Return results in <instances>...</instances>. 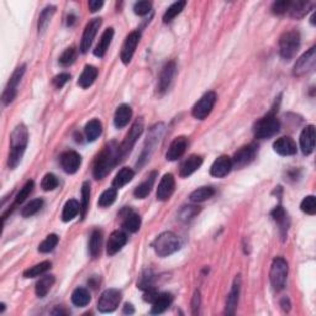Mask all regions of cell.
Segmentation results:
<instances>
[{"label":"cell","instance_id":"cell-1","mask_svg":"<svg viewBox=\"0 0 316 316\" xmlns=\"http://www.w3.org/2000/svg\"><path fill=\"white\" fill-rule=\"evenodd\" d=\"M28 130L24 125H19L14 129L10 136V152L8 158V166L14 169L20 163L25 148L28 146Z\"/></svg>","mask_w":316,"mask_h":316},{"label":"cell","instance_id":"cell-2","mask_svg":"<svg viewBox=\"0 0 316 316\" xmlns=\"http://www.w3.org/2000/svg\"><path fill=\"white\" fill-rule=\"evenodd\" d=\"M116 161H119L118 147L113 146V144L108 145L107 147H104V150L101 151L100 155L98 156V158L95 159L93 171L94 177H95L96 179H102V178L110 172V169L114 167Z\"/></svg>","mask_w":316,"mask_h":316},{"label":"cell","instance_id":"cell-3","mask_svg":"<svg viewBox=\"0 0 316 316\" xmlns=\"http://www.w3.org/2000/svg\"><path fill=\"white\" fill-rule=\"evenodd\" d=\"M153 247H155L156 253L159 257H167V256L172 255V253L177 252L179 250L180 242L177 235L171 231H167L159 235L157 239L155 240Z\"/></svg>","mask_w":316,"mask_h":316},{"label":"cell","instance_id":"cell-4","mask_svg":"<svg viewBox=\"0 0 316 316\" xmlns=\"http://www.w3.org/2000/svg\"><path fill=\"white\" fill-rule=\"evenodd\" d=\"M300 48V34L295 30L284 32L279 40V52L282 58L291 59L295 57L296 52Z\"/></svg>","mask_w":316,"mask_h":316},{"label":"cell","instance_id":"cell-5","mask_svg":"<svg viewBox=\"0 0 316 316\" xmlns=\"http://www.w3.org/2000/svg\"><path fill=\"white\" fill-rule=\"evenodd\" d=\"M280 129V123L274 114H267L256 123L255 136L256 139H269L277 134Z\"/></svg>","mask_w":316,"mask_h":316},{"label":"cell","instance_id":"cell-6","mask_svg":"<svg viewBox=\"0 0 316 316\" xmlns=\"http://www.w3.org/2000/svg\"><path fill=\"white\" fill-rule=\"evenodd\" d=\"M287 277H288V263L285 262L284 258L277 257L273 261V263H272L271 273H269L272 287H273L274 290L280 291L283 288L285 287Z\"/></svg>","mask_w":316,"mask_h":316},{"label":"cell","instance_id":"cell-7","mask_svg":"<svg viewBox=\"0 0 316 316\" xmlns=\"http://www.w3.org/2000/svg\"><path fill=\"white\" fill-rule=\"evenodd\" d=\"M142 131H144V120H142V118H140L132 124L131 129H130L128 135L125 136V140H124L120 147H118L119 159L125 157L130 151H131V148L134 147L135 142L137 141V139H139L140 135L142 134Z\"/></svg>","mask_w":316,"mask_h":316},{"label":"cell","instance_id":"cell-8","mask_svg":"<svg viewBox=\"0 0 316 316\" xmlns=\"http://www.w3.org/2000/svg\"><path fill=\"white\" fill-rule=\"evenodd\" d=\"M25 68H26L25 64L18 67V68L15 69V72L13 73L12 77H10L9 83H8V85L5 86V90L2 96V101L4 105L10 104V102L15 99L16 93H18V85H19V83H20L21 78H23L24 73H25Z\"/></svg>","mask_w":316,"mask_h":316},{"label":"cell","instance_id":"cell-9","mask_svg":"<svg viewBox=\"0 0 316 316\" xmlns=\"http://www.w3.org/2000/svg\"><path fill=\"white\" fill-rule=\"evenodd\" d=\"M216 102V94L214 91H207L205 95L201 96V99L194 105L193 116L198 120H204L205 118L210 115L213 108Z\"/></svg>","mask_w":316,"mask_h":316},{"label":"cell","instance_id":"cell-10","mask_svg":"<svg viewBox=\"0 0 316 316\" xmlns=\"http://www.w3.org/2000/svg\"><path fill=\"white\" fill-rule=\"evenodd\" d=\"M315 63L316 51L315 47H312L296 61L295 66H294V75L302 77V75L309 74V73H311L315 69Z\"/></svg>","mask_w":316,"mask_h":316},{"label":"cell","instance_id":"cell-11","mask_svg":"<svg viewBox=\"0 0 316 316\" xmlns=\"http://www.w3.org/2000/svg\"><path fill=\"white\" fill-rule=\"evenodd\" d=\"M121 301V293L116 289H108L101 294L98 301V309L100 312H113Z\"/></svg>","mask_w":316,"mask_h":316},{"label":"cell","instance_id":"cell-12","mask_svg":"<svg viewBox=\"0 0 316 316\" xmlns=\"http://www.w3.org/2000/svg\"><path fill=\"white\" fill-rule=\"evenodd\" d=\"M256 153H257V148H256L255 145H248L240 148V150L235 153L234 157L231 158L232 168L241 169L244 168V167L248 166V164L255 159Z\"/></svg>","mask_w":316,"mask_h":316},{"label":"cell","instance_id":"cell-13","mask_svg":"<svg viewBox=\"0 0 316 316\" xmlns=\"http://www.w3.org/2000/svg\"><path fill=\"white\" fill-rule=\"evenodd\" d=\"M100 26L101 19H93V20L86 24L84 32H83L82 42H80V51H82V53L88 52L91 43H93L94 39H95L96 34H98V30L100 29Z\"/></svg>","mask_w":316,"mask_h":316},{"label":"cell","instance_id":"cell-14","mask_svg":"<svg viewBox=\"0 0 316 316\" xmlns=\"http://www.w3.org/2000/svg\"><path fill=\"white\" fill-rule=\"evenodd\" d=\"M140 37H141V35H140L139 31H132L125 39V42H124L120 53V58L124 64H129L131 62L135 50H136L137 45H139Z\"/></svg>","mask_w":316,"mask_h":316},{"label":"cell","instance_id":"cell-15","mask_svg":"<svg viewBox=\"0 0 316 316\" xmlns=\"http://www.w3.org/2000/svg\"><path fill=\"white\" fill-rule=\"evenodd\" d=\"M175 189V180L172 174H164L157 188V199L159 201H167L173 195Z\"/></svg>","mask_w":316,"mask_h":316},{"label":"cell","instance_id":"cell-16","mask_svg":"<svg viewBox=\"0 0 316 316\" xmlns=\"http://www.w3.org/2000/svg\"><path fill=\"white\" fill-rule=\"evenodd\" d=\"M175 73H177V67H175L174 62H168L166 66L162 68L161 74H159V80H158V91L159 93H164V91L168 90V88L171 86L173 78H174Z\"/></svg>","mask_w":316,"mask_h":316},{"label":"cell","instance_id":"cell-17","mask_svg":"<svg viewBox=\"0 0 316 316\" xmlns=\"http://www.w3.org/2000/svg\"><path fill=\"white\" fill-rule=\"evenodd\" d=\"M315 137L316 132L314 125H309L302 130L300 135V147L304 155L309 156L312 153L315 148Z\"/></svg>","mask_w":316,"mask_h":316},{"label":"cell","instance_id":"cell-18","mask_svg":"<svg viewBox=\"0 0 316 316\" xmlns=\"http://www.w3.org/2000/svg\"><path fill=\"white\" fill-rule=\"evenodd\" d=\"M82 158L74 151H67L61 156V166L64 169V172L73 174L79 169Z\"/></svg>","mask_w":316,"mask_h":316},{"label":"cell","instance_id":"cell-19","mask_svg":"<svg viewBox=\"0 0 316 316\" xmlns=\"http://www.w3.org/2000/svg\"><path fill=\"white\" fill-rule=\"evenodd\" d=\"M232 169V162L231 158L228 156H220L216 158L213 163L212 168H210V174L215 178H224L231 172Z\"/></svg>","mask_w":316,"mask_h":316},{"label":"cell","instance_id":"cell-20","mask_svg":"<svg viewBox=\"0 0 316 316\" xmlns=\"http://www.w3.org/2000/svg\"><path fill=\"white\" fill-rule=\"evenodd\" d=\"M126 242H128V237H126L125 232L120 230L114 231L109 236V240H108L107 253L109 256H114L115 253H118L125 246Z\"/></svg>","mask_w":316,"mask_h":316},{"label":"cell","instance_id":"cell-21","mask_svg":"<svg viewBox=\"0 0 316 316\" xmlns=\"http://www.w3.org/2000/svg\"><path fill=\"white\" fill-rule=\"evenodd\" d=\"M275 152L280 156H293L296 153V144L291 137L283 136L279 137L273 144Z\"/></svg>","mask_w":316,"mask_h":316},{"label":"cell","instance_id":"cell-22","mask_svg":"<svg viewBox=\"0 0 316 316\" xmlns=\"http://www.w3.org/2000/svg\"><path fill=\"white\" fill-rule=\"evenodd\" d=\"M188 140L184 136H179L177 139L173 140V142L169 146L168 151H167L166 157L168 161H177L178 158L182 157L184 155L185 150H187Z\"/></svg>","mask_w":316,"mask_h":316},{"label":"cell","instance_id":"cell-23","mask_svg":"<svg viewBox=\"0 0 316 316\" xmlns=\"http://www.w3.org/2000/svg\"><path fill=\"white\" fill-rule=\"evenodd\" d=\"M240 288H241V278L237 275L235 278V282L232 284V288L228 295V300H226V309L225 312L228 315H234L236 311L237 302H239V295H240Z\"/></svg>","mask_w":316,"mask_h":316},{"label":"cell","instance_id":"cell-24","mask_svg":"<svg viewBox=\"0 0 316 316\" xmlns=\"http://www.w3.org/2000/svg\"><path fill=\"white\" fill-rule=\"evenodd\" d=\"M201 164H202V157H200V156H196V155L190 156V157H188L187 159H185V161L182 163V166H180V169H179L180 177L182 178L189 177V175L193 174L194 172L198 171V169L201 167Z\"/></svg>","mask_w":316,"mask_h":316},{"label":"cell","instance_id":"cell-25","mask_svg":"<svg viewBox=\"0 0 316 316\" xmlns=\"http://www.w3.org/2000/svg\"><path fill=\"white\" fill-rule=\"evenodd\" d=\"M131 116H132V110L129 105L123 104V105H120V107H118V109H116L115 115H114V124L116 128L121 129V128H124V126L128 125Z\"/></svg>","mask_w":316,"mask_h":316},{"label":"cell","instance_id":"cell-26","mask_svg":"<svg viewBox=\"0 0 316 316\" xmlns=\"http://www.w3.org/2000/svg\"><path fill=\"white\" fill-rule=\"evenodd\" d=\"M113 36H114V30H113L112 28L105 30L104 34L101 35L100 40H99L98 45H96L95 50H94V55H95L96 57H99V58L104 57L108 48H109L110 42H112Z\"/></svg>","mask_w":316,"mask_h":316},{"label":"cell","instance_id":"cell-27","mask_svg":"<svg viewBox=\"0 0 316 316\" xmlns=\"http://www.w3.org/2000/svg\"><path fill=\"white\" fill-rule=\"evenodd\" d=\"M172 300H173V298L171 294H167V293L158 294L157 298H156L155 301L152 302V310H151V314L158 315V314H162V312H164L169 306H171Z\"/></svg>","mask_w":316,"mask_h":316},{"label":"cell","instance_id":"cell-28","mask_svg":"<svg viewBox=\"0 0 316 316\" xmlns=\"http://www.w3.org/2000/svg\"><path fill=\"white\" fill-rule=\"evenodd\" d=\"M98 69L94 66H85L84 71L80 74L79 80H78V85L83 89L89 88V86L94 84L95 79L98 78Z\"/></svg>","mask_w":316,"mask_h":316},{"label":"cell","instance_id":"cell-29","mask_svg":"<svg viewBox=\"0 0 316 316\" xmlns=\"http://www.w3.org/2000/svg\"><path fill=\"white\" fill-rule=\"evenodd\" d=\"M126 214L124 215L123 226L125 230L129 232H136L139 231L140 226H141V218L139 214L131 212V210H125Z\"/></svg>","mask_w":316,"mask_h":316},{"label":"cell","instance_id":"cell-30","mask_svg":"<svg viewBox=\"0 0 316 316\" xmlns=\"http://www.w3.org/2000/svg\"><path fill=\"white\" fill-rule=\"evenodd\" d=\"M156 175H157V173L156 172L151 173V174L147 177V179H146L145 182H142L139 187L135 189V191H134L135 198L145 199L146 196L151 193V189H152L153 184H155Z\"/></svg>","mask_w":316,"mask_h":316},{"label":"cell","instance_id":"cell-31","mask_svg":"<svg viewBox=\"0 0 316 316\" xmlns=\"http://www.w3.org/2000/svg\"><path fill=\"white\" fill-rule=\"evenodd\" d=\"M56 279L55 275H45L42 277L39 282L36 283V287H35V293L39 298H45L47 295L48 291L51 290V288L55 284Z\"/></svg>","mask_w":316,"mask_h":316},{"label":"cell","instance_id":"cell-32","mask_svg":"<svg viewBox=\"0 0 316 316\" xmlns=\"http://www.w3.org/2000/svg\"><path fill=\"white\" fill-rule=\"evenodd\" d=\"M134 178V171L131 168H123L118 172V174L115 175L114 180H113V188L120 189L125 187L128 183H130Z\"/></svg>","mask_w":316,"mask_h":316},{"label":"cell","instance_id":"cell-33","mask_svg":"<svg viewBox=\"0 0 316 316\" xmlns=\"http://www.w3.org/2000/svg\"><path fill=\"white\" fill-rule=\"evenodd\" d=\"M78 213H80V205L79 202L74 199L68 200L66 202V205L63 206V212H62V220L64 223H68V221L73 220L75 216L78 215Z\"/></svg>","mask_w":316,"mask_h":316},{"label":"cell","instance_id":"cell-34","mask_svg":"<svg viewBox=\"0 0 316 316\" xmlns=\"http://www.w3.org/2000/svg\"><path fill=\"white\" fill-rule=\"evenodd\" d=\"M102 132V126L101 123L98 119H93V120L89 121L85 125V136L88 139V141L93 142L98 139Z\"/></svg>","mask_w":316,"mask_h":316},{"label":"cell","instance_id":"cell-35","mask_svg":"<svg viewBox=\"0 0 316 316\" xmlns=\"http://www.w3.org/2000/svg\"><path fill=\"white\" fill-rule=\"evenodd\" d=\"M102 245V234L100 230H94L90 236V241H89V252H90L91 257L96 258L100 255Z\"/></svg>","mask_w":316,"mask_h":316},{"label":"cell","instance_id":"cell-36","mask_svg":"<svg viewBox=\"0 0 316 316\" xmlns=\"http://www.w3.org/2000/svg\"><path fill=\"white\" fill-rule=\"evenodd\" d=\"M72 302L78 307H84L90 302V294L84 288H77L72 294Z\"/></svg>","mask_w":316,"mask_h":316},{"label":"cell","instance_id":"cell-37","mask_svg":"<svg viewBox=\"0 0 316 316\" xmlns=\"http://www.w3.org/2000/svg\"><path fill=\"white\" fill-rule=\"evenodd\" d=\"M215 190L212 187H202L194 190L190 194V200L193 202H202L214 196Z\"/></svg>","mask_w":316,"mask_h":316},{"label":"cell","instance_id":"cell-38","mask_svg":"<svg viewBox=\"0 0 316 316\" xmlns=\"http://www.w3.org/2000/svg\"><path fill=\"white\" fill-rule=\"evenodd\" d=\"M50 268H51V262H48V261L41 262V263H39V264H36V266L31 267V268L26 269V271L24 272V277L36 278V277H39V275L45 274Z\"/></svg>","mask_w":316,"mask_h":316},{"label":"cell","instance_id":"cell-39","mask_svg":"<svg viewBox=\"0 0 316 316\" xmlns=\"http://www.w3.org/2000/svg\"><path fill=\"white\" fill-rule=\"evenodd\" d=\"M185 5H187V2H184V0H182V2H177V3H174V4H172L171 7H169L168 9L166 10V13H164V15H163L164 23H169V21H172L173 19L175 18V16L179 15L180 13L183 12V9H184Z\"/></svg>","mask_w":316,"mask_h":316},{"label":"cell","instance_id":"cell-40","mask_svg":"<svg viewBox=\"0 0 316 316\" xmlns=\"http://www.w3.org/2000/svg\"><path fill=\"white\" fill-rule=\"evenodd\" d=\"M55 12H56V8L52 7V5H50V7L45 8V9L42 10V13L40 14V18H39V32H43L46 29H47L48 24H50L51 19H52Z\"/></svg>","mask_w":316,"mask_h":316},{"label":"cell","instance_id":"cell-41","mask_svg":"<svg viewBox=\"0 0 316 316\" xmlns=\"http://www.w3.org/2000/svg\"><path fill=\"white\" fill-rule=\"evenodd\" d=\"M309 3L305 2H295V3H290L289 5V10L290 15L293 18H302L307 12H309Z\"/></svg>","mask_w":316,"mask_h":316},{"label":"cell","instance_id":"cell-42","mask_svg":"<svg viewBox=\"0 0 316 316\" xmlns=\"http://www.w3.org/2000/svg\"><path fill=\"white\" fill-rule=\"evenodd\" d=\"M272 216L275 221L280 225V230L283 231V234H285L288 230V216L285 214V210L282 206H277L272 212Z\"/></svg>","mask_w":316,"mask_h":316},{"label":"cell","instance_id":"cell-43","mask_svg":"<svg viewBox=\"0 0 316 316\" xmlns=\"http://www.w3.org/2000/svg\"><path fill=\"white\" fill-rule=\"evenodd\" d=\"M89 201H90V185L85 182L82 187V202H80V216L82 219L85 218L89 209Z\"/></svg>","mask_w":316,"mask_h":316},{"label":"cell","instance_id":"cell-44","mask_svg":"<svg viewBox=\"0 0 316 316\" xmlns=\"http://www.w3.org/2000/svg\"><path fill=\"white\" fill-rule=\"evenodd\" d=\"M58 244V236L55 234H51L46 237L45 240L40 244L39 246V251L41 253H48V252H52L55 250V247Z\"/></svg>","mask_w":316,"mask_h":316},{"label":"cell","instance_id":"cell-45","mask_svg":"<svg viewBox=\"0 0 316 316\" xmlns=\"http://www.w3.org/2000/svg\"><path fill=\"white\" fill-rule=\"evenodd\" d=\"M42 205H43L42 199H35V200L30 201L28 205H25V207H23V210H21V215H23L24 218H30V216L39 213L40 210H41Z\"/></svg>","mask_w":316,"mask_h":316},{"label":"cell","instance_id":"cell-46","mask_svg":"<svg viewBox=\"0 0 316 316\" xmlns=\"http://www.w3.org/2000/svg\"><path fill=\"white\" fill-rule=\"evenodd\" d=\"M116 190H118V189H115V188L107 189V190L101 194L100 198H99V201H98L99 206L100 207L110 206V205H112L116 199Z\"/></svg>","mask_w":316,"mask_h":316},{"label":"cell","instance_id":"cell-47","mask_svg":"<svg viewBox=\"0 0 316 316\" xmlns=\"http://www.w3.org/2000/svg\"><path fill=\"white\" fill-rule=\"evenodd\" d=\"M58 187V179L55 174L52 173H47L45 177L42 178L41 188L45 191H52Z\"/></svg>","mask_w":316,"mask_h":316},{"label":"cell","instance_id":"cell-48","mask_svg":"<svg viewBox=\"0 0 316 316\" xmlns=\"http://www.w3.org/2000/svg\"><path fill=\"white\" fill-rule=\"evenodd\" d=\"M32 189H34V182H32V180H29V182H26L25 185H24V187L20 189V191H19L18 195H16L15 205L23 204V202L29 198V195L31 194Z\"/></svg>","mask_w":316,"mask_h":316},{"label":"cell","instance_id":"cell-49","mask_svg":"<svg viewBox=\"0 0 316 316\" xmlns=\"http://www.w3.org/2000/svg\"><path fill=\"white\" fill-rule=\"evenodd\" d=\"M75 57H77V51H75L74 47H69L61 55L59 63L64 67H68L75 61Z\"/></svg>","mask_w":316,"mask_h":316},{"label":"cell","instance_id":"cell-50","mask_svg":"<svg viewBox=\"0 0 316 316\" xmlns=\"http://www.w3.org/2000/svg\"><path fill=\"white\" fill-rule=\"evenodd\" d=\"M301 210L309 215H314L316 213V201L314 195H309L301 201Z\"/></svg>","mask_w":316,"mask_h":316},{"label":"cell","instance_id":"cell-51","mask_svg":"<svg viewBox=\"0 0 316 316\" xmlns=\"http://www.w3.org/2000/svg\"><path fill=\"white\" fill-rule=\"evenodd\" d=\"M152 8V3L150 2H137L136 4L134 5V12L135 14L140 15V16H144L146 14H148Z\"/></svg>","mask_w":316,"mask_h":316},{"label":"cell","instance_id":"cell-52","mask_svg":"<svg viewBox=\"0 0 316 316\" xmlns=\"http://www.w3.org/2000/svg\"><path fill=\"white\" fill-rule=\"evenodd\" d=\"M69 79H71V75H69L68 73H61V74L56 75V77L53 78L52 83L56 88L61 89V88H63L67 83H68Z\"/></svg>","mask_w":316,"mask_h":316},{"label":"cell","instance_id":"cell-53","mask_svg":"<svg viewBox=\"0 0 316 316\" xmlns=\"http://www.w3.org/2000/svg\"><path fill=\"white\" fill-rule=\"evenodd\" d=\"M289 5H290V2H285V0H282V2H275L272 7V10H273L274 14H284L289 10Z\"/></svg>","mask_w":316,"mask_h":316},{"label":"cell","instance_id":"cell-54","mask_svg":"<svg viewBox=\"0 0 316 316\" xmlns=\"http://www.w3.org/2000/svg\"><path fill=\"white\" fill-rule=\"evenodd\" d=\"M198 212L199 210L195 206H184L182 209V212H180V219L184 221H188L198 214Z\"/></svg>","mask_w":316,"mask_h":316},{"label":"cell","instance_id":"cell-55","mask_svg":"<svg viewBox=\"0 0 316 316\" xmlns=\"http://www.w3.org/2000/svg\"><path fill=\"white\" fill-rule=\"evenodd\" d=\"M199 307H200V293L195 291L193 296V301H191V310H193V315L199 314Z\"/></svg>","mask_w":316,"mask_h":316},{"label":"cell","instance_id":"cell-56","mask_svg":"<svg viewBox=\"0 0 316 316\" xmlns=\"http://www.w3.org/2000/svg\"><path fill=\"white\" fill-rule=\"evenodd\" d=\"M102 5H104V3L101 0H90L89 2V9H90L91 13H95L100 9Z\"/></svg>","mask_w":316,"mask_h":316},{"label":"cell","instance_id":"cell-57","mask_svg":"<svg viewBox=\"0 0 316 316\" xmlns=\"http://www.w3.org/2000/svg\"><path fill=\"white\" fill-rule=\"evenodd\" d=\"M282 306H283V309L285 310V311H289V309H290V302H289L288 298L283 299V300H282Z\"/></svg>","mask_w":316,"mask_h":316},{"label":"cell","instance_id":"cell-58","mask_svg":"<svg viewBox=\"0 0 316 316\" xmlns=\"http://www.w3.org/2000/svg\"><path fill=\"white\" fill-rule=\"evenodd\" d=\"M124 312H125V314H132V312H134V309H132V305L131 304H126L125 307H124Z\"/></svg>","mask_w":316,"mask_h":316},{"label":"cell","instance_id":"cell-59","mask_svg":"<svg viewBox=\"0 0 316 316\" xmlns=\"http://www.w3.org/2000/svg\"><path fill=\"white\" fill-rule=\"evenodd\" d=\"M75 21V16L74 15H69L68 16V25H73Z\"/></svg>","mask_w":316,"mask_h":316}]
</instances>
